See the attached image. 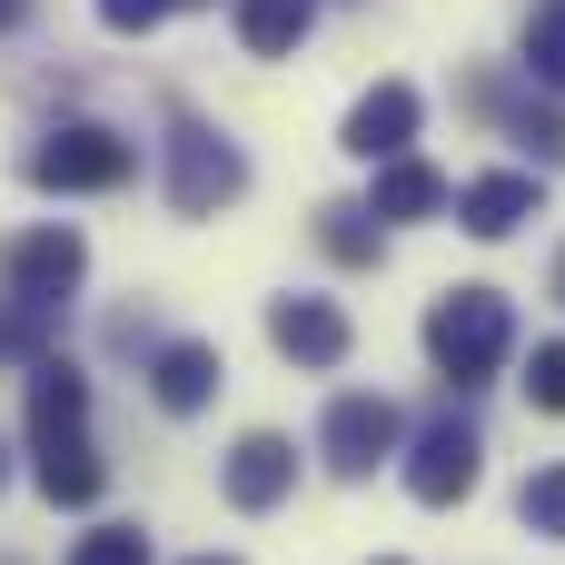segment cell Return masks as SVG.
Returning a JSON list of instances; mask_svg holds the SVG:
<instances>
[{
  "instance_id": "obj_1",
  "label": "cell",
  "mask_w": 565,
  "mask_h": 565,
  "mask_svg": "<svg viewBox=\"0 0 565 565\" xmlns=\"http://www.w3.org/2000/svg\"><path fill=\"white\" fill-rule=\"evenodd\" d=\"M507 348H516V308L497 288H447L427 308V358H437L447 387H487L507 367Z\"/></svg>"
},
{
  "instance_id": "obj_2",
  "label": "cell",
  "mask_w": 565,
  "mask_h": 565,
  "mask_svg": "<svg viewBox=\"0 0 565 565\" xmlns=\"http://www.w3.org/2000/svg\"><path fill=\"white\" fill-rule=\"evenodd\" d=\"M248 189V159H238V139H218L209 119H169V209L179 218H209V209H228Z\"/></svg>"
},
{
  "instance_id": "obj_3",
  "label": "cell",
  "mask_w": 565,
  "mask_h": 565,
  "mask_svg": "<svg viewBox=\"0 0 565 565\" xmlns=\"http://www.w3.org/2000/svg\"><path fill=\"white\" fill-rule=\"evenodd\" d=\"M139 169V149L119 139V129H99V119H60L40 149H30V179L40 189H119Z\"/></svg>"
},
{
  "instance_id": "obj_4",
  "label": "cell",
  "mask_w": 565,
  "mask_h": 565,
  "mask_svg": "<svg viewBox=\"0 0 565 565\" xmlns=\"http://www.w3.org/2000/svg\"><path fill=\"white\" fill-rule=\"evenodd\" d=\"M79 268H89V238L79 228H20V238H0V278H10L20 308H50L60 318V298L79 288Z\"/></svg>"
},
{
  "instance_id": "obj_5",
  "label": "cell",
  "mask_w": 565,
  "mask_h": 565,
  "mask_svg": "<svg viewBox=\"0 0 565 565\" xmlns=\"http://www.w3.org/2000/svg\"><path fill=\"white\" fill-rule=\"evenodd\" d=\"M477 477H487V437H477L467 417H437V427L407 447V497H417V507H457V497H477Z\"/></svg>"
},
{
  "instance_id": "obj_6",
  "label": "cell",
  "mask_w": 565,
  "mask_h": 565,
  "mask_svg": "<svg viewBox=\"0 0 565 565\" xmlns=\"http://www.w3.org/2000/svg\"><path fill=\"white\" fill-rule=\"evenodd\" d=\"M407 139H417V89H407V79H377V89L348 109V129H338V149H348V159H367V169L407 159Z\"/></svg>"
},
{
  "instance_id": "obj_7",
  "label": "cell",
  "mask_w": 565,
  "mask_h": 565,
  "mask_svg": "<svg viewBox=\"0 0 565 565\" xmlns=\"http://www.w3.org/2000/svg\"><path fill=\"white\" fill-rule=\"evenodd\" d=\"M318 447H328L338 477H367L377 457H397V407H387V397H338L328 427H318Z\"/></svg>"
},
{
  "instance_id": "obj_8",
  "label": "cell",
  "mask_w": 565,
  "mask_h": 565,
  "mask_svg": "<svg viewBox=\"0 0 565 565\" xmlns=\"http://www.w3.org/2000/svg\"><path fill=\"white\" fill-rule=\"evenodd\" d=\"M457 218H467V238H516L526 218H546V179H526V169H497V179L457 189Z\"/></svg>"
},
{
  "instance_id": "obj_9",
  "label": "cell",
  "mask_w": 565,
  "mask_h": 565,
  "mask_svg": "<svg viewBox=\"0 0 565 565\" xmlns=\"http://www.w3.org/2000/svg\"><path fill=\"white\" fill-rule=\"evenodd\" d=\"M288 487H298V447H288L278 427H258V437H238V447H228V507L268 516Z\"/></svg>"
},
{
  "instance_id": "obj_10",
  "label": "cell",
  "mask_w": 565,
  "mask_h": 565,
  "mask_svg": "<svg viewBox=\"0 0 565 565\" xmlns=\"http://www.w3.org/2000/svg\"><path fill=\"white\" fill-rule=\"evenodd\" d=\"M218 377H228V367H218L209 338H169V348L149 358V397H159L169 417H199V407L218 397Z\"/></svg>"
},
{
  "instance_id": "obj_11",
  "label": "cell",
  "mask_w": 565,
  "mask_h": 565,
  "mask_svg": "<svg viewBox=\"0 0 565 565\" xmlns=\"http://www.w3.org/2000/svg\"><path fill=\"white\" fill-rule=\"evenodd\" d=\"M89 427V377L70 358H30V447H60Z\"/></svg>"
},
{
  "instance_id": "obj_12",
  "label": "cell",
  "mask_w": 565,
  "mask_h": 565,
  "mask_svg": "<svg viewBox=\"0 0 565 565\" xmlns=\"http://www.w3.org/2000/svg\"><path fill=\"white\" fill-rule=\"evenodd\" d=\"M268 338H278V358H298V367H338V358H348V318H338L328 298H278V308H268Z\"/></svg>"
},
{
  "instance_id": "obj_13",
  "label": "cell",
  "mask_w": 565,
  "mask_h": 565,
  "mask_svg": "<svg viewBox=\"0 0 565 565\" xmlns=\"http://www.w3.org/2000/svg\"><path fill=\"white\" fill-rule=\"evenodd\" d=\"M30 477H40V497H50V507H99V487H109V467L89 457V437L40 447V467H30Z\"/></svg>"
},
{
  "instance_id": "obj_14",
  "label": "cell",
  "mask_w": 565,
  "mask_h": 565,
  "mask_svg": "<svg viewBox=\"0 0 565 565\" xmlns=\"http://www.w3.org/2000/svg\"><path fill=\"white\" fill-rule=\"evenodd\" d=\"M367 209H377V218H437V209H447V179H437L427 159H387Z\"/></svg>"
},
{
  "instance_id": "obj_15",
  "label": "cell",
  "mask_w": 565,
  "mask_h": 565,
  "mask_svg": "<svg viewBox=\"0 0 565 565\" xmlns=\"http://www.w3.org/2000/svg\"><path fill=\"white\" fill-rule=\"evenodd\" d=\"M308 20H318V0H238V40L258 60H288L308 40Z\"/></svg>"
},
{
  "instance_id": "obj_16",
  "label": "cell",
  "mask_w": 565,
  "mask_h": 565,
  "mask_svg": "<svg viewBox=\"0 0 565 565\" xmlns=\"http://www.w3.org/2000/svg\"><path fill=\"white\" fill-rule=\"evenodd\" d=\"M477 109H497V119H507V139H516V149H536V159H565V109H546V99H507V89H497V79H487V89H477Z\"/></svg>"
},
{
  "instance_id": "obj_17",
  "label": "cell",
  "mask_w": 565,
  "mask_h": 565,
  "mask_svg": "<svg viewBox=\"0 0 565 565\" xmlns=\"http://www.w3.org/2000/svg\"><path fill=\"white\" fill-rule=\"evenodd\" d=\"M318 248H328L338 268H377V209L328 199V209H318Z\"/></svg>"
},
{
  "instance_id": "obj_18",
  "label": "cell",
  "mask_w": 565,
  "mask_h": 565,
  "mask_svg": "<svg viewBox=\"0 0 565 565\" xmlns=\"http://www.w3.org/2000/svg\"><path fill=\"white\" fill-rule=\"evenodd\" d=\"M526 70H536L546 89H565V0H536V10H526Z\"/></svg>"
},
{
  "instance_id": "obj_19",
  "label": "cell",
  "mask_w": 565,
  "mask_h": 565,
  "mask_svg": "<svg viewBox=\"0 0 565 565\" xmlns=\"http://www.w3.org/2000/svg\"><path fill=\"white\" fill-rule=\"evenodd\" d=\"M516 516H526L536 536H565V467H546V477H526V497H516Z\"/></svg>"
},
{
  "instance_id": "obj_20",
  "label": "cell",
  "mask_w": 565,
  "mask_h": 565,
  "mask_svg": "<svg viewBox=\"0 0 565 565\" xmlns=\"http://www.w3.org/2000/svg\"><path fill=\"white\" fill-rule=\"evenodd\" d=\"M70 565H149V536L139 526H99V536H79Z\"/></svg>"
},
{
  "instance_id": "obj_21",
  "label": "cell",
  "mask_w": 565,
  "mask_h": 565,
  "mask_svg": "<svg viewBox=\"0 0 565 565\" xmlns=\"http://www.w3.org/2000/svg\"><path fill=\"white\" fill-rule=\"evenodd\" d=\"M50 308H0V358H50Z\"/></svg>"
},
{
  "instance_id": "obj_22",
  "label": "cell",
  "mask_w": 565,
  "mask_h": 565,
  "mask_svg": "<svg viewBox=\"0 0 565 565\" xmlns=\"http://www.w3.org/2000/svg\"><path fill=\"white\" fill-rule=\"evenodd\" d=\"M526 397H536L546 417H565V338H556V348H536V367H526Z\"/></svg>"
},
{
  "instance_id": "obj_23",
  "label": "cell",
  "mask_w": 565,
  "mask_h": 565,
  "mask_svg": "<svg viewBox=\"0 0 565 565\" xmlns=\"http://www.w3.org/2000/svg\"><path fill=\"white\" fill-rule=\"evenodd\" d=\"M169 10H179V0H99V20H109V30H159Z\"/></svg>"
},
{
  "instance_id": "obj_24",
  "label": "cell",
  "mask_w": 565,
  "mask_h": 565,
  "mask_svg": "<svg viewBox=\"0 0 565 565\" xmlns=\"http://www.w3.org/2000/svg\"><path fill=\"white\" fill-rule=\"evenodd\" d=\"M20 20H30V0H0V30H20Z\"/></svg>"
},
{
  "instance_id": "obj_25",
  "label": "cell",
  "mask_w": 565,
  "mask_h": 565,
  "mask_svg": "<svg viewBox=\"0 0 565 565\" xmlns=\"http://www.w3.org/2000/svg\"><path fill=\"white\" fill-rule=\"evenodd\" d=\"M189 565H238V556H189Z\"/></svg>"
},
{
  "instance_id": "obj_26",
  "label": "cell",
  "mask_w": 565,
  "mask_h": 565,
  "mask_svg": "<svg viewBox=\"0 0 565 565\" xmlns=\"http://www.w3.org/2000/svg\"><path fill=\"white\" fill-rule=\"evenodd\" d=\"M556 298H565V258H556Z\"/></svg>"
},
{
  "instance_id": "obj_27",
  "label": "cell",
  "mask_w": 565,
  "mask_h": 565,
  "mask_svg": "<svg viewBox=\"0 0 565 565\" xmlns=\"http://www.w3.org/2000/svg\"><path fill=\"white\" fill-rule=\"evenodd\" d=\"M179 10H199V0H179Z\"/></svg>"
},
{
  "instance_id": "obj_28",
  "label": "cell",
  "mask_w": 565,
  "mask_h": 565,
  "mask_svg": "<svg viewBox=\"0 0 565 565\" xmlns=\"http://www.w3.org/2000/svg\"><path fill=\"white\" fill-rule=\"evenodd\" d=\"M0 477H10V457H0Z\"/></svg>"
},
{
  "instance_id": "obj_29",
  "label": "cell",
  "mask_w": 565,
  "mask_h": 565,
  "mask_svg": "<svg viewBox=\"0 0 565 565\" xmlns=\"http://www.w3.org/2000/svg\"><path fill=\"white\" fill-rule=\"evenodd\" d=\"M377 565H397V556H377Z\"/></svg>"
}]
</instances>
